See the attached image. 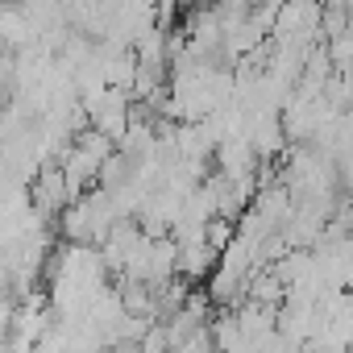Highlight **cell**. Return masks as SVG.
<instances>
[{
  "label": "cell",
  "instance_id": "6da1fadb",
  "mask_svg": "<svg viewBox=\"0 0 353 353\" xmlns=\"http://www.w3.org/2000/svg\"><path fill=\"white\" fill-rule=\"evenodd\" d=\"M34 204L38 212H59L67 204V183H63V170L59 166H46L38 174V183H34Z\"/></svg>",
  "mask_w": 353,
  "mask_h": 353
}]
</instances>
